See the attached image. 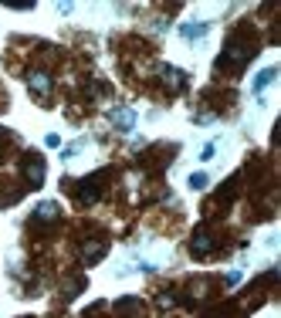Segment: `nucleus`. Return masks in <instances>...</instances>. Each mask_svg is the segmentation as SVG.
I'll return each instance as SVG.
<instances>
[{"label":"nucleus","mask_w":281,"mask_h":318,"mask_svg":"<svg viewBox=\"0 0 281 318\" xmlns=\"http://www.w3.org/2000/svg\"><path fill=\"white\" fill-rule=\"evenodd\" d=\"M207 183H210V180H207V173H193V176H190V187H193V190H204Z\"/></svg>","instance_id":"1a4fd4ad"},{"label":"nucleus","mask_w":281,"mask_h":318,"mask_svg":"<svg viewBox=\"0 0 281 318\" xmlns=\"http://www.w3.org/2000/svg\"><path fill=\"white\" fill-rule=\"evenodd\" d=\"M112 126H115V129H122V132H129L132 126H136V112H132V109H115V112H112Z\"/></svg>","instance_id":"f257e3e1"},{"label":"nucleus","mask_w":281,"mask_h":318,"mask_svg":"<svg viewBox=\"0 0 281 318\" xmlns=\"http://www.w3.org/2000/svg\"><path fill=\"white\" fill-rule=\"evenodd\" d=\"M163 78H166L173 88H183V85H187V78H183V71H180V68H163Z\"/></svg>","instance_id":"39448f33"},{"label":"nucleus","mask_w":281,"mask_h":318,"mask_svg":"<svg viewBox=\"0 0 281 318\" xmlns=\"http://www.w3.org/2000/svg\"><path fill=\"white\" fill-rule=\"evenodd\" d=\"M38 217H41V220H55V217H58V203H41L38 206Z\"/></svg>","instance_id":"0eeeda50"},{"label":"nucleus","mask_w":281,"mask_h":318,"mask_svg":"<svg viewBox=\"0 0 281 318\" xmlns=\"http://www.w3.org/2000/svg\"><path fill=\"white\" fill-rule=\"evenodd\" d=\"M275 78H278V68H264L261 75L254 78V95H261L264 88H268V85H271V81H275Z\"/></svg>","instance_id":"7ed1b4c3"},{"label":"nucleus","mask_w":281,"mask_h":318,"mask_svg":"<svg viewBox=\"0 0 281 318\" xmlns=\"http://www.w3.org/2000/svg\"><path fill=\"white\" fill-rule=\"evenodd\" d=\"M180 34H183V38H204V34H207V24H183V27H180Z\"/></svg>","instance_id":"423d86ee"},{"label":"nucleus","mask_w":281,"mask_h":318,"mask_svg":"<svg viewBox=\"0 0 281 318\" xmlns=\"http://www.w3.org/2000/svg\"><path fill=\"white\" fill-rule=\"evenodd\" d=\"M27 85H31V92H38V95L51 92V78L44 75V71H31V75H27Z\"/></svg>","instance_id":"f03ea898"},{"label":"nucleus","mask_w":281,"mask_h":318,"mask_svg":"<svg viewBox=\"0 0 281 318\" xmlns=\"http://www.w3.org/2000/svg\"><path fill=\"white\" fill-rule=\"evenodd\" d=\"M27 180H31V187H41V180H44V163L41 159L27 163Z\"/></svg>","instance_id":"20e7f679"},{"label":"nucleus","mask_w":281,"mask_h":318,"mask_svg":"<svg viewBox=\"0 0 281 318\" xmlns=\"http://www.w3.org/2000/svg\"><path fill=\"white\" fill-rule=\"evenodd\" d=\"M210 251V237L207 234H197V241H193V254H207Z\"/></svg>","instance_id":"6e6552de"}]
</instances>
